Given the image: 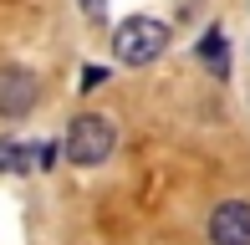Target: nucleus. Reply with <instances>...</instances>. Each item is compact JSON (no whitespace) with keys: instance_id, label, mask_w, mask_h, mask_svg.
<instances>
[{"instance_id":"1","label":"nucleus","mask_w":250,"mask_h":245,"mask_svg":"<svg viewBox=\"0 0 250 245\" xmlns=\"http://www.w3.org/2000/svg\"><path fill=\"white\" fill-rule=\"evenodd\" d=\"M164 46H168V26L158 16H128L112 31V51H118L123 66H148L164 57Z\"/></svg>"},{"instance_id":"2","label":"nucleus","mask_w":250,"mask_h":245,"mask_svg":"<svg viewBox=\"0 0 250 245\" xmlns=\"http://www.w3.org/2000/svg\"><path fill=\"white\" fill-rule=\"evenodd\" d=\"M112 143H118V133H112V122L102 113H77L72 128H66V159L92 169V163H102L112 153Z\"/></svg>"},{"instance_id":"5","label":"nucleus","mask_w":250,"mask_h":245,"mask_svg":"<svg viewBox=\"0 0 250 245\" xmlns=\"http://www.w3.org/2000/svg\"><path fill=\"white\" fill-rule=\"evenodd\" d=\"M199 57H204V66H209L214 77H225V72H230V46H225V31H220V26H214V31H204Z\"/></svg>"},{"instance_id":"6","label":"nucleus","mask_w":250,"mask_h":245,"mask_svg":"<svg viewBox=\"0 0 250 245\" xmlns=\"http://www.w3.org/2000/svg\"><path fill=\"white\" fill-rule=\"evenodd\" d=\"M21 148H26V143H16V138H0V169H21Z\"/></svg>"},{"instance_id":"8","label":"nucleus","mask_w":250,"mask_h":245,"mask_svg":"<svg viewBox=\"0 0 250 245\" xmlns=\"http://www.w3.org/2000/svg\"><path fill=\"white\" fill-rule=\"evenodd\" d=\"M97 10H102V0H87V16H97Z\"/></svg>"},{"instance_id":"7","label":"nucleus","mask_w":250,"mask_h":245,"mask_svg":"<svg viewBox=\"0 0 250 245\" xmlns=\"http://www.w3.org/2000/svg\"><path fill=\"white\" fill-rule=\"evenodd\" d=\"M102 82H107V72H102V66H87V72H82V87H87V92L102 87Z\"/></svg>"},{"instance_id":"4","label":"nucleus","mask_w":250,"mask_h":245,"mask_svg":"<svg viewBox=\"0 0 250 245\" xmlns=\"http://www.w3.org/2000/svg\"><path fill=\"white\" fill-rule=\"evenodd\" d=\"M209 240L214 245H250V204L245 199H225L209 215Z\"/></svg>"},{"instance_id":"3","label":"nucleus","mask_w":250,"mask_h":245,"mask_svg":"<svg viewBox=\"0 0 250 245\" xmlns=\"http://www.w3.org/2000/svg\"><path fill=\"white\" fill-rule=\"evenodd\" d=\"M36 97H41L36 72H26V66H5L0 72V118H26L36 107Z\"/></svg>"}]
</instances>
